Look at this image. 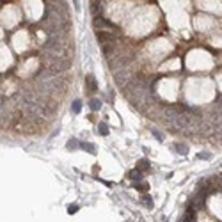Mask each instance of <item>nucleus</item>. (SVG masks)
Segmentation results:
<instances>
[{"label": "nucleus", "instance_id": "20e7f679", "mask_svg": "<svg viewBox=\"0 0 222 222\" xmlns=\"http://www.w3.org/2000/svg\"><path fill=\"white\" fill-rule=\"evenodd\" d=\"M78 147L80 149H84V151H87V153H91V155H94L96 153V146L94 144H91V142H78Z\"/></svg>", "mask_w": 222, "mask_h": 222}, {"label": "nucleus", "instance_id": "f257e3e1", "mask_svg": "<svg viewBox=\"0 0 222 222\" xmlns=\"http://www.w3.org/2000/svg\"><path fill=\"white\" fill-rule=\"evenodd\" d=\"M93 25H94V32H96V30H101V32H108V34H112V36H116V38L121 36V29H119L117 25H114V23H110V21L103 20V18H100V16L94 18Z\"/></svg>", "mask_w": 222, "mask_h": 222}, {"label": "nucleus", "instance_id": "1a4fd4ad", "mask_svg": "<svg viewBox=\"0 0 222 222\" xmlns=\"http://www.w3.org/2000/svg\"><path fill=\"white\" fill-rule=\"evenodd\" d=\"M89 107H91V110H100V107H101V101L98 100V98H93V100L89 101Z\"/></svg>", "mask_w": 222, "mask_h": 222}, {"label": "nucleus", "instance_id": "f03ea898", "mask_svg": "<svg viewBox=\"0 0 222 222\" xmlns=\"http://www.w3.org/2000/svg\"><path fill=\"white\" fill-rule=\"evenodd\" d=\"M114 77H116V82H117V85L119 87H126L130 80H132V73L128 71V68L126 69H119V71H116L114 73Z\"/></svg>", "mask_w": 222, "mask_h": 222}, {"label": "nucleus", "instance_id": "0eeeda50", "mask_svg": "<svg viewBox=\"0 0 222 222\" xmlns=\"http://www.w3.org/2000/svg\"><path fill=\"white\" fill-rule=\"evenodd\" d=\"M142 176H144V174H142L139 169H135V171H132V172H130V180L133 181V185H135V183H139V181H142Z\"/></svg>", "mask_w": 222, "mask_h": 222}, {"label": "nucleus", "instance_id": "f3484780", "mask_svg": "<svg viewBox=\"0 0 222 222\" xmlns=\"http://www.w3.org/2000/svg\"><path fill=\"white\" fill-rule=\"evenodd\" d=\"M151 132H153V133H155V137H157V139H158V141H162V139H163V137H162V133H160V132H157V130H155V128H153V130H151Z\"/></svg>", "mask_w": 222, "mask_h": 222}, {"label": "nucleus", "instance_id": "9b49d317", "mask_svg": "<svg viewBox=\"0 0 222 222\" xmlns=\"http://www.w3.org/2000/svg\"><path fill=\"white\" fill-rule=\"evenodd\" d=\"M133 187H135L137 190H141V192H144V194H146V192H147V188H149V185H147L146 181H142V183L139 181V183H135Z\"/></svg>", "mask_w": 222, "mask_h": 222}, {"label": "nucleus", "instance_id": "4468645a", "mask_svg": "<svg viewBox=\"0 0 222 222\" xmlns=\"http://www.w3.org/2000/svg\"><path fill=\"white\" fill-rule=\"evenodd\" d=\"M68 211L73 215V213H77L78 211V204H69V208H68Z\"/></svg>", "mask_w": 222, "mask_h": 222}, {"label": "nucleus", "instance_id": "423d86ee", "mask_svg": "<svg viewBox=\"0 0 222 222\" xmlns=\"http://www.w3.org/2000/svg\"><path fill=\"white\" fill-rule=\"evenodd\" d=\"M137 169L141 171L142 174H144V172H149V171H151V167H149V160H146V158L139 160V162H137Z\"/></svg>", "mask_w": 222, "mask_h": 222}, {"label": "nucleus", "instance_id": "2eb2a0df", "mask_svg": "<svg viewBox=\"0 0 222 222\" xmlns=\"http://www.w3.org/2000/svg\"><path fill=\"white\" fill-rule=\"evenodd\" d=\"M77 146H78V142L75 141V139H71V141L68 142V149H75Z\"/></svg>", "mask_w": 222, "mask_h": 222}, {"label": "nucleus", "instance_id": "ddd939ff", "mask_svg": "<svg viewBox=\"0 0 222 222\" xmlns=\"http://www.w3.org/2000/svg\"><path fill=\"white\" fill-rule=\"evenodd\" d=\"M142 202H144L147 208H153V199H151L147 194H144V196H142Z\"/></svg>", "mask_w": 222, "mask_h": 222}, {"label": "nucleus", "instance_id": "39448f33", "mask_svg": "<svg viewBox=\"0 0 222 222\" xmlns=\"http://www.w3.org/2000/svg\"><path fill=\"white\" fill-rule=\"evenodd\" d=\"M85 82H87V89H89L91 93H94V91L98 89V82H96V78H94L93 75H87Z\"/></svg>", "mask_w": 222, "mask_h": 222}, {"label": "nucleus", "instance_id": "9d476101", "mask_svg": "<svg viewBox=\"0 0 222 222\" xmlns=\"http://www.w3.org/2000/svg\"><path fill=\"white\" fill-rule=\"evenodd\" d=\"M80 110H82V101L80 100H75L73 103H71V112H73V114H78Z\"/></svg>", "mask_w": 222, "mask_h": 222}, {"label": "nucleus", "instance_id": "6e6552de", "mask_svg": "<svg viewBox=\"0 0 222 222\" xmlns=\"http://www.w3.org/2000/svg\"><path fill=\"white\" fill-rule=\"evenodd\" d=\"M172 147H174V149H176V153H180V155H187V153H188V147H187L185 144H180V142H176Z\"/></svg>", "mask_w": 222, "mask_h": 222}, {"label": "nucleus", "instance_id": "dca6fc26", "mask_svg": "<svg viewBox=\"0 0 222 222\" xmlns=\"http://www.w3.org/2000/svg\"><path fill=\"white\" fill-rule=\"evenodd\" d=\"M197 158H201V160H208V158H211V155H210V153H199V155H197Z\"/></svg>", "mask_w": 222, "mask_h": 222}, {"label": "nucleus", "instance_id": "7ed1b4c3", "mask_svg": "<svg viewBox=\"0 0 222 222\" xmlns=\"http://www.w3.org/2000/svg\"><path fill=\"white\" fill-rule=\"evenodd\" d=\"M100 44H101V52H103L107 57H110V55H114V53L117 52V43H116V41H103Z\"/></svg>", "mask_w": 222, "mask_h": 222}, {"label": "nucleus", "instance_id": "f8f14e48", "mask_svg": "<svg viewBox=\"0 0 222 222\" xmlns=\"http://www.w3.org/2000/svg\"><path fill=\"white\" fill-rule=\"evenodd\" d=\"M98 132H100V135H108V126H107V123H100V124H98Z\"/></svg>", "mask_w": 222, "mask_h": 222}]
</instances>
